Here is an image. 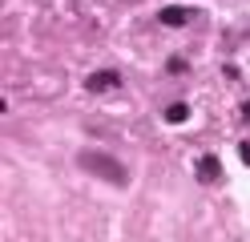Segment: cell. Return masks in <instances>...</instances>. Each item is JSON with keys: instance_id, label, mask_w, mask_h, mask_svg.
I'll return each mask as SVG.
<instances>
[{"instance_id": "1", "label": "cell", "mask_w": 250, "mask_h": 242, "mask_svg": "<svg viewBox=\"0 0 250 242\" xmlns=\"http://www.w3.org/2000/svg\"><path fill=\"white\" fill-rule=\"evenodd\" d=\"M81 166H85L89 174L105 177V182H113V186H125V182H129V174H125L109 154H93V150H85V154H81Z\"/></svg>"}, {"instance_id": "5", "label": "cell", "mask_w": 250, "mask_h": 242, "mask_svg": "<svg viewBox=\"0 0 250 242\" xmlns=\"http://www.w3.org/2000/svg\"><path fill=\"white\" fill-rule=\"evenodd\" d=\"M186 117H190V109H186L182 101H178V105H169V109H166V121H186Z\"/></svg>"}, {"instance_id": "4", "label": "cell", "mask_w": 250, "mask_h": 242, "mask_svg": "<svg viewBox=\"0 0 250 242\" xmlns=\"http://www.w3.org/2000/svg\"><path fill=\"white\" fill-rule=\"evenodd\" d=\"M198 177H206V182H214V177H218V157H210V154L202 157V161H198Z\"/></svg>"}, {"instance_id": "6", "label": "cell", "mask_w": 250, "mask_h": 242, "mask_svg": "<svg viewBox=\"0 0 250 242\" xmlns=\"http://www.w3.org/2000/svg\"><path fill=\"white\" fill-rule=\"evenodd\" d=\"M242 113H246V117H250V101H246V109H242Z\"/></svg>"}, {"instance_id": "2", "label": "cell", "mask_w": 250, "mask_h": 242, "mask_svg": "<svg viewBox=\"0 0 250 242\" xmlns=\"http://www.w3.org/2000/svg\"><path fill=\"white\" fill-rule=\"evenodd\" d=\"M117 81H121L117 73H89V81H85V89H89V93H105V89H113Z\"/></svg>"}, {"instance_id": "3", "label": "cell", "mask_w": 250, "mask_h": 242, "mask_svg": "<svg viewBox=\"0 0 250 242\" xmlns=\"http://www.w3.org/2000/svg\"><path fill=\"white\" fill-rule=\"evenodd\" d=\"M190 21V8H162V24H186Z\"/></svg>"}]
</instances>
